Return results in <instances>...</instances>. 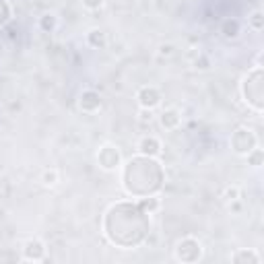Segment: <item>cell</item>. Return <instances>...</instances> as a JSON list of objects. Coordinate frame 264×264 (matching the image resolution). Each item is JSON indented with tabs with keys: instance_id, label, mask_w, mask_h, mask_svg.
<instances>
[{
	"instance_id": "6da1fadb",
	"label": "cell",
	"mask_w": 264,
	"mask_h": 264,
	"mask_svg": "<svg viewBox=\"0 0 264 264\" xmlns=\"http://www.w3.org/2000/svg\"><path fill=\"white\" fill-rule=\"evenodd\" d=\"M200 256H202V246L194 238H184L175 246V258L182 262H196Z\"/></svg>"
},
{
	"instance_id": "7a4b0ae2",
	"label": "cell",
	"mask_w": 264,
	"mask_h": 264,
	"mask_svg": "<svg viewBox=\"0 0 264 264\" xmlns=\"http://www.w3.org/2000/svg\"><path fill=\"white\" fill-rule=\"evenodd\" d=\"M231 146H233V151H236L238 155H248L254 146H256V136H254V132L250 128L241 126V128H238L236 132H233Z\"/></svg>"
},
{
	"instance_id": "3957f363",
	"label": "cell",
	"mask_w": 264,
	"mask_h": 264,
	"mask_svg": "<svg viewBox=\"0 0 264 264\" xmlns=\"http://www.w3.org/2000/svg\"><path fill=\"white\" fill-rule=\"evenodd\" d=\"M136 101H139V105L144 107V110H153V107H157L161 103V93L157 87L146 85L136 91Z\"/></svg>"
},
{
	"instance_id": "277c9868",
	"label": "cell",
	"mask_w": 264,
	"mask_h": 264,
	"mask_svg": "<svg viewBox=\"0 0 264 264\" xmlns=\"http://www.w3.org/2000/svg\"><path fill=\"white\" fill-rule=\"evenodd\" d=\"M97 161L105 171H112L120 165V151L114 144H103L99 153H97Z\"/></svg>"
},
{
	"instance_id": "5b68a950",
	"label": "cell",
	"mask_w": 264,
	"mask_h": 264,
	"mask_svg": "<svg viewBox=\"0 0 264 264\" xmlns=\"http://www.w3.org/2000/svg\"><path fill=\"white\" fill-rule=\"evenodd\" d=\"M23 258L31 262H42L46 260V243L40 240H29L23 248Z\"/></svg>"
},
{
	"instance_id": "8992f818",
	"label": "cell",
	"mask_w": 264,
	"mask_h": 264,
	"mask_svg": "<svg viewBox=\"0 0 264 264\" xmlns=\"http://www.w3.org/2000/svg\"><path fill=\"white\" fill-rule=\"evenodd\" d=\"M136 149H139V153L143 155V157H157V155L161 153V143H159L157 136H143Z\"/></svg>"
},
{
	"instance_id": "52a82bcc",
	"label": "cell",
	"mask_w": 264,
	"mask_h": 264,
	"mask_svg": "<svg viewBox=\"0 0 264 264\" xmlns=\"http://www.w3.org/2000/svg\"><path fill=\"white\" fill-rule=\"evenodd\" d=\"M79 105H81V110L83 112H97L101 107V97L97 91H91V89H87L81 93V99H79Z\"/></svg>"
},
{
	"instance_id": "ba28073f",
	"label": "cell",
	"mask_w": 264,
	"mask_h": 264,
	"mask_svg": "<svg viewBox=\"0 0 264 264\" xmlns=\"http://www.w3.org/2000/svg\"><path fill=\"white\" fill-rule=\"evenodd\" d=\"M159 124L163 126L165 130H175V128H178V126L182 124V114L175 110V107H168V110L161 112Z\"/></svg>"
},
{
	"instance_id": "9c48e42d",
	"label": "cell",
	"mask_w": 264,
	"mask_h": 264,
	"mask_svg": "<svg viewBox=\"0 0 264 264\" xmlns=\"http://www.w3.org/2000/svg\"><path fill=\"white\" fill-rule=\"evenodd\" d=\"M240 31H241V25L238 19H227V21H223V25H221V33H223V37H227V40H236Z\"/></svg>"
},
{
	"instance_id": "30bf717a",
	"label": "cell",
	"mask_w": 264,
	"mask_h": 264,
	"mask_svg": "<svg viewBox=\"0 0 264 264\" xmlns=\"http://www.w3.org/2000/svg\"><path fill=\"white\" fill-rule=\"evenodd\" d=\"M260 256L254 250H238L236 254H231V262H252V264H260Z\"/></svg>"
},
{
	"instance_id": "8fae6325",
	"label": "cell",
	"mask_w": 264,
	"mask_h": 264,
	"mask_svg": "<svg viewBox=\"0 0 264 264\" xmlns=\"http://www.w3.org/2000/svg\"><path fill=\"white\" fill-rule=\"evenodd\" d=\"M87 44H89L91 48H105L107 40H105V33L101 31V29H91L89 33H87Z\"/></svg>"
},
{
	"instance_id": "7c38bea8",
	"label": "cell",
	"mask_w": 264,
	"mask_h": 264,
	"mask_svg": "<svg viewBox=\"0 0 264 264\" xmlns=\"http://www.w3.org/2000/svg\"><path fill=\"white\" fill-rule=\"evenodd\" d=\"M248 25H250V29H254V31H262V27H264V15H262V11L258 8V11H254L250 17H248Z\"/></svg>"
},
{
	"instance_id": "4fadbf2b",
	"label": "cell",
	"mask_w": 264,
	"mask_h": 264,
	"mask_svg": "<svg viewBox=\"0 0 264 264\" xmlns=\"http://www.w3.org/2000/svg\"><path fill=\"white\" fill-rule=\"evenodd\" d=\"M246 157H248V165H252V168H260L262 159H264V153H262V149H256V146H254Z\"/></svg>"
},
{
	"instance_id": "5bb4252c",
	"label": "cell",
	"mask_w": 264,
	"mask_h": 264,
	"mask_svg": "<svg viewBox=\"0 0 264 264\" xmlns=\"http://www.w3.org/2000/svg\"><path fill=\"white\" fill-rule=\"evenodd\" d=\"M58 180H60V173H58V169H46L42 173V184L44 186H56Z\"/></svg>"
},
{
	"instance_id": "9a60e30c",
	"label": "cell",
	"mask_w": 264,
	"mask_h": 264,
	"mask_svg": "<svg viewBox=\"0 0 264 264\" xmlns=\"http://www.w3.org/2000/svg\"><path fill=\"white\" fill-rule=\"evenodd\" d=\"M241 198V190L238 188V186H227V188L223 190V200L225 202H231V200H238Z\"/></svg>"
},
{
	"instance_id": "2e32d148",
	"label": "cell",
	"mask_w": 264,
	"mask_h": 264,
	"mask_svg": "<svg viewBox=\"0 0 264 264\" xmlns=\"http://www.w3.org/2000/svg\"><path fill=\"white\" fill-rule=\"evenodd\" d=\"M194 68H198V71H209V68H211V58L207 54L198 52V56L194 58Z\"/></svg>"
},
{
	"instance_id": "e0dca14e",
	"label": "cell",
	"mask_w": 264,
	"mask_h": 264,
	"mask_svg": "<svg viewBox=\"0 0 264 264\" xmlns=\"http://www.w3.org/2000/svg\"><path fill=\"white\" fill-rule=\"evenodd\" d=\"M157 54L161 56V58H171L173 54H175V46L173 44H159V48H157Z\"/></svg>"
},
{
	"instance_id": "ac0fdd59",
	"label": "cell",
	"mask_w": 264,
	"mask_h": 264,
	"mask_svg": "<svg viewBox=\"0 0 264 264\" xmlns=\"http://www.w3.org/2000/svg\"><path fill=\"white\" fill-rule=\"evenodd\" d=\"M54 27H56V17L54 15H44L42 17V29H44V31H48V29L52 31Z\"/></svg>"
},
{
	"instance_id": "d6986e66",
	"label": "cell",
	"mask_w": 264,
	"mask_h": 264,
	"mask_svg": "<svg viewBox=\"0 0 264 264\" xmlns=\"http://www.w3.org/2000/svg\"><path fill=\"white\" fill-rule=\"evenodd\" d=\"M8 17H11V11H8V4L4 0H0V25H4L8 21Z\"/></svg>"
},
{
	"instance_id": "ffe728a7",
	"label": "cell",
	"mask_w": 264,
	"mask_h": 264,
	"mask_svg": "<svg viewBox=\"0 0 264 264\" xmlns=\"http://www.w3.org/2000/svg\"><path fill=\"white\" fill-rule=\"evenodd\" d=\"M103 2H105V0H83L85 8H89V11H97V8H101Z\"/></svg>"
},
{
	"instance_id": "44dd1931",
	"label": "cell",
	"mask_w": 264,
	"mask_h": 264,
	"mask_svg": "<svg viewBox=\"0 0 264 264\" xmlns=\"http://www.w3.org/2000/svg\"><path fill=\"white\" fill-rule=\"evenodd\" d=\"M151 120H153L151 110H144V107H141V122H151Z\"/></svg>"
},
{
	"instance_id": "7402d4cb",
	"label": "cell",
	"mask_w": 264,
	"mask_h": 264,
	"mask_svg": "<svg viewBox=\"0 0 264 264\" xmlns=\"http://www.w3.org/2000/svg\"><path fill=\"white\" fill-rule=\"evenodd\" d=\"M229 204V211L231 213H241V202H240V198L238 200H231V202H227Z\"/></svg>"
},
{
	"instance_id": "603a6c76",
	"label": "cell",
	"mask_w": 264,
	"mask_h": 264,
	"mask_svg": "<svg viewBox=\"0 0 264 264\" xmlns=\"http://www.w3.org/2000/svg\"><path fill=\"white\" fill-rule=\"evenodd\" d=\"M0 173H2V163H0Z\"/></svg>"
}]
</instances>
